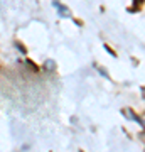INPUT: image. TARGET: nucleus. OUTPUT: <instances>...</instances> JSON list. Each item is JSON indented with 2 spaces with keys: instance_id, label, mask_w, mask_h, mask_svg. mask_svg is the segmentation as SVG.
<instances>
[{
  "instance_id": "nucleus-2",
  "label": "nucleus",
  "mask_w": 145,
  "mask_h": 152,
  "mask_svg": "<svg viewBox=\"0 0 145 152\" xmlns=\"http://www.w3.org/2000/svg\"><path fill=\"white\" fill-rule=\"evenodd\" d=\"M79 152H83V151H79Z\"/></svg>"
},
{
  "instance_id": "nucleus-1",
  "label": "nucleus",
  "mask_w": 145,
  "mask_h": 152,
  "mask_svg": "<svg viewBox=\"0 0 145 152\" xmlns=\"http://www.w3.org/2000/svg\"><path fill=\"white\" fill-rule=\"evenodd\" d=\"M123 115H125V117H128L130 120H135V122H137V124H138L140 127L144 125V122H142V118H138V115H135V113H133V112H132L130 108H125V110H123Z\"/></svg>"
}]
</instances>
